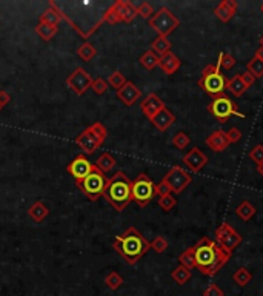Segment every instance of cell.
<instances>
[{"mask_svg":"<svg viewBox=\"0 0 263 296\" xmlns=\"http://www.w3.org/2000/svg\"><path fill=\"white\" fill-rule=\"evenodd\" d=\"M194 247L196 269L205 276H214L231 259V253L222 250L216 241L202 238Z\"/></svg>","mask_w":263,"mask_h":296,"instance_id":"cell-1","label":"cell"},{"mask_svg":"<svg viewBox=\"0 0 263 296\" xmlns=\"http://www.w3.org/2000/svg\"><path fill=\"white\" fill-rule=\"evenodd\" d=\"M113 247L126 264L135 265L151 249V242L146 241L145 236L135 227H130L122 234L115 236Z\"/></svg>","mask_w":263,"mask_h":296,"instance_id":"cell-2","label":"cell"},{"mask_svg":"<svg viewBox=\"0 0 263 296\" xmlns=\"http://www.w3.org/2000/svg\"><path fill=\"white\" fill-rule=\"evenodd\" d=\"M103 197L114 207L115 211H123L132 201V181H130L123 171H117L108 179Z\"/></svg>","mask_w":263,"mask_h":296,"instance_id":"cell-3","label":"cell"},{"mask_svg":"<svg viewBox=\"0 0 263 296\" xmlns=\"http://www.w3.org/2000/svg\"><path fill=\"white\" fill-rule=\"evenodd\" d=\"M228 81L229 79H226V76L222 73L217 63H209L202 70L197 85L205 93L216 97L220 94H225V90L228 88Z\"/></svg>","mask_w":263,"mask_h":296,"instance_id":"cell-4","label":"cell"},{"mask_svg":"<svg viewBox=\"0 0 263 296\" xmlns=\"http://www.w3.org/2000/svg\"><path fill=\"white\" fill-rule=\"evenodd\" d=\"M108 136V131L102 122H94L75 137V144L82 148L85 156L93 154L99 148Z\"/></svg>","mask_w":263,"mask_h":296,"instance_id":"cell-5","label":"cell"},{"mask_svg":"<svg viewBox=\"0 0 263 296\" xmlns=\"http://www.w3.org/2000/svg\"><path fill=\"white\" fill-rule=\"evenodd\" d=\"M77 187L82 190V193L88 197L90 201L95 202L97 199H100L105 193L106 185H108V179H106L105 173H102L97 167L94 165L93 171L88 174L83 181L75 182Z\"/></svg>","mask_w":263,"mask_h":296,"instance_id":"cell-6","label":"cell"},{"mask_svg":"<svg viewBox=\"0 0 263 296\" xmlns=\"http://www.w3.org/2000/svg\"><path fill=\"white\" fill-rule=\"evenodd\" d=\"M208 111L216 117L220 122H226L231 116H239V117H245V114L240 113L239 105L229 99L226 94H220L212 97L211 104L208 105Z\"/></svg>","mask_w":263,"mask_h":296,"instance_id":"cell-7","label":"cell"},{"mask_svg":"<svg viewBox=\"0 0 263 296\" xmlns=\"http://www.w3.org/2000/svg\"><path fill=\"white\" fill-rule=\"evenodd\" d=\"M148 25L154 29L155 33L162 37H168L175 28L180 25V21L177 16H174V13L169 8L163 6L160 8L157 13H154V16L150 19Z\"/></svg>","mask_w":263,"mask_h":296,"instance_id":"cell-8","label":"cell"},{"mask_svg":"<svg viewBox=\"0 0 263 296\" xmlns=\"http://www.w3.org/2000/svg\"><path fill=\"white\" fill-rule=\"evenodd\" d=\"M154 196H157L155 184L150 179L148 174L140 173L132 181V201L137 205H140L142 209H145V207L152 201Z\"/></svg>","mask_w":263,"mask_h":296,"instance_id":"cell-9","label":"cell"},{"mask_svg":"<svg viewBox=\"0 0 263 296\" xmlns=\"http://www.w3.org/2000/svg\"><path fill=\"white\" fill-rule=\"evenodd\" d=\"M242 236L239 232H236L228 222H223L217 227L216 230V242L222 250H225L226 253H231L237 249L242 244Z\"/></svg>","mask_w":263,"mask_h":296,"instance_id":"cell-10","label":"cell"},{"mask_svg":"<svg viewBox=\"0 0 263 296\" xmlns=\"http://www.w3.org/2000/svg\"><path fill=\"white\" fill-rule=\"evenodd\" d=\"M162 181L169 185L172 193L180 194L192 182V176L187 170H183L180 165H174L169 169V171L165 174Z\"/></svg>","mask_w":263,"mask_h":296,"instance_id":"cell-11","label":"cell"},{"mask_svg":"<svg viewBox=\"0 0 263 296\" xmlns=\"http://www.w3.org/2000/svg\"><path fill=\"white\" fill-rule=\"evenodd\" d=\"M93 81H94V79L91 77V74L88 73L85 68L79 66V68H75V70L70 76H68L66 85L70 86L75 94L82 96V94H85L91 88Z\"/></svg>","mask_w":263,"mask_h":296,"instance_id":"cell-12","label":"cell"},{"mask_svg":"<svg viewBox=\"0 0 263 296\" xmlns=\"http://www.w3.org/2000/svg\"><path fill=\"white\" fill-rule=\"evenodd\" d=\"M93 169H94V164H91V161L88 159L85 154H79L68 164L66 171L74 177L75 182H80L93 171Z\"/></svg>","mask_w":263,"mask_h":296,"instance_id":"cell-13","label":"cell"},{"mask_svg":"<svg viewBox=\"0 0 263 296\" xmlns=\"http://www.w3.org/2000/svg\"><path fill=\"white\" fill-rule=\"evenodd\" d=\"M208 156L205 154L199 147L192 148L189 153L183 156V164L188 167L192 173H199L205 165L208 164Z\"/></svg>","mask_w":263,"mask_h":296,"instance_id":"cell-14","label":"cell"},{"mask_svg":"<svg viewBox=\"0 0 263 296\" xmlns=\"http://www.w3.org/2000/svg\"><path fill=\"white\" fill-rule=\"evenodd\" d=\"M140 106H142L143 114L151 121L155 114H157L160 110H163V108H165V102H163L162 99H160L157 94H155V93H150V94L146 96L143 101H142Z\"/></svg>","mask_w":263,"mask_h":296,"instance_id":"cell-15","label":"cell"},{"mask_svg":"<svg viewBox=\"0 0 263 296\" xmlns=\"http://www.w3.org/2000/svg\"><path fill=\"white\" fill-rule=\"evenodd\" d=\"M140 96H142V91L139 90V86L130 81L117 91V97H119L126 106H132L140 99Z\"/></svg>","mask_w":263,"mask_h":296,"instance_id":"cell-16","label":"cell"},{"mask_svg":"<svg viewBox=\"0 0 263 296\" xmlns=\"http://www.w3.org/2000/svg\"><path fill=\"white\" fill-rule=\"evenodd\" d=\"M205 142H207L208 148H209V150H212L214 153L225 151L228 148V145H229L228 134H226V131H223V130H217V131L211 133Z\"/></svg>","mask_w":263,"mask_h":296,"instance_id":"cell-17","label":"cell"},{"mask_svg":"<svg viewBox=\"0 0 263 296\" xmlns=\"http://www.w3.org/2000/svg\"><path fill=\"white\" fill-rule=\"evenodd\" d=\"M237 13V2L236 0H222V2L214 8V14L217 16L220 22L226 23Z\"/></svg>","mask_w":263,"mask_h":296,"instance_id":"cell-18","label":"cell"},{"mask_svg":"<svg viewBox=\"0 0 263 296\" xmlns=\"http://www.w3.org/2000/svg\"><path fill=\"white\" fill-rule=\"evenodd\" d=\"M114 5H115L117 13L120 16V21L125 23L132 22L134 19L139 16L137 6H134L131 2H128V0H117V2H114Z\"/></svg>","mask_w":263,"mask_h":296,"instance_id":"cell-19","label":"cell"},{"mask_svg":"<svg viewBox=\"0 0 263 296\" xmlns=\"http://www.w3.org/2000/svg\"><path fill=\"white\" fill-rule=\"evenodd\" d=\"M174 122H175V116L168 110L167 106H165L163 110H160V111L151 119V124H152L155 128H157L159 131H167V130H169Z\"/></svg>","mask_w":263,"mask_h":296,"instance_id":"cell-20","label":"cell"},{"mask_svg":"<svg viewBox=\"0 0 263 296\" xmlns=\"http://www.w3.org/2000/svg\"><path fill=\"white\" fill-rule=\"evenodd\" d=\"M180 65H182L180 59L175 56L174 53H171V51L167 53L165 56H162L160 57V62H159L160 70L165 74H168V76H171V74H174L175 71H177L179 68H180Z\"/></svg>","mask_w":263,"mask_h":296,"instance_id":"cell-21","label":"cell"},{"mask_svg":"<svg viewBox=\"0 0 263 296\" xmlns=\"http://www.w3.org/2000/svg\"><path fill=\"white\" fill-rule=\"evenodd\" d=\"M62 21H63L62 13L58 11L56 6H53V5H50V8L45 9V11L40 14V19H38V22L46 23V25H51V26H57Z\"/></svg>","mask_w":263,"mask_h":296,"instance_id":"cell-22","label":"cell"},{"mask_svg":"<svg viewBox=\"0 0 263 296\" xmlns=\"http://www.w3.org/2000/svg\"><path fill=\"white\" fill-rule=\"evenodd\" d=\"M28 214H29V218H31L33 221H36V222H42V221L46 218V216L50 214V210H48V207H46L43 202L37 201V202H34L31 207H29Z\"/></svg>","mask_w":263,"mask_h":296,"instance_id":"cell-23","label":"cell"},{"mask_svg":"<svg viewBox=\"0 0 263 296\" xmlns=\"http://www.w3.org/2000/svg\"><path fill=\"white\" fill-rule=\"evenodd\" d=\"M256 213H257L256 207L252 205L249 201H242L239 204V207L236 209V214L239 216L242 221H245V222H248V221H251L252 218H254Z\"/></svg>","mask_w":263,"mask_h":296,"instance_id":"cell-24","label":"cell"},{"mask_svg":"<svg viewBox=\"0 0 263 296\" xmlns=\"http://www.w3.org/2000/svg\"><path fill=\"white\" fill-rule=\"evenodd\" d=\"M226 90H228L232 96L240 97V96H243V94L246 93L248 86L245 85V82L242 81L240 74H236L232 79H229V81H228V88H226Z\"/></svg>","mask_w":263,"mask_h":296,"instance_id":"cell-25","label":"cell"},{"mask_svg":"<svg viewBox=\"0 0 263 296\" xmlns=\"http://www.w3.org/2000/svg\"><path fill=\"white\" fill-rule=\"evenodd\" d=\"M139 62H140V65L145 68V70L151 71V70H154L155 66H159L160 57H159L157 54H155V53L152 51V49H148V51H145V53L140 56Z\"/></svg>","mask_w":263,"mask_h":296,"instance_id":"cell-26","label":"cell"},{"mask_svg":"<svg viewBox=\"0 0 263 296\" xmlns=\"http://www.w3.org/2000/svg\"><path fill=\"white\" fill-rule=\"evenodd\" d=\"M115 164H117V161H115V157L113 156V154H110V153H103V154H100L99 156V159L95 161V167L99 169L102 173H108V171H111L114 167H115Z\"/></svg>","mask_w":263,"mask_h":296,"instance_id":"cell-27","label":"cell"},{"mask_svg":"<svg viewBox=\"0 0 263 296\" xmlns=\"http://www.w3.org/2000/svg\"><path fill=\"white\" fill-rule=\"evenodd\" d=\"M151 49L152 51L157 54L159 57H162V56H165L167 53H169V49H171V42L168 41V37H162V36H159L155 41L151 43Z\"/></svg>","mask_w":263,"mask_h":296,"instance_id":"cell-28","label":"cell"},{"mask_svg":"<svg viewBox=\"0 0 263 296\" xmlns=\"http://www.w3.org/2000/svg\"><path fill=\"white\" fill-rule=\"evenodd\" d=\"M36 33H37L38 37L42 39V41L48 42V41H51V39L57 34V26H51V25H46V23L38 22L36 25Z\"/></svg>","mask_w":263,"mask_h":296,"instance_id":"cell-29","label":"cell"},{"mask_svg":"<svg viewBox=\"0 0 263 296\" xmlns=\"http://www.w3.org/2000/svg\"><path fill=\"white\" fill-rule=\"evenodd\" d=\"M232 279H234V282H236L237 285H240V287H246V285L252 279V273L246 267H240V269H237L236 272H234Z\"/></svg>","mask_w":263,"mask_h":296,"instance_id":"cell-30","label":"cell"},{"mask_svg":"<svg viewBox=\"0 0 263 296\" xmlns=\"http://www.w3.org/2000/svg\"><path fill=\"white\" fill-rule=\"evenodd\" d=\"M171 278L179 285H183V284H187L191 279V270L187 269V267H183V265H179V267H175L172 270Z\"/></svg>","mask_w":263,"mask_h":296,"instance_id":"cell-31","label":"cell"},{"mask_svg":"<svg viewBox=\"0 0 263 296\" xmlns=\"http://www.w3.org/2000/svg\"><path fill=\"white\" fill-rule=\"evenodd\" d=\"M246 71L251 73L256 79L259 77H263V59L254 56L251 59V61L246 63Z\"/></svg>","mask_w":263,"mask_h":296,"instance_id":"cell-32","label":"cell"},{"mask_svg":"<svg viewBox=\"0 0 263 296\" xmlns=\"http://www.w3.org/2000/svg\"><path fill=\"white\" fill-rule=\"evenodd\" d=\"M77 54H79V57L82 59V61L90 62V61H93V59L95 57L97 49H95L94 45H91L90 42H85L83 45L79 46V49H77Z\"/></svg>","mask_w":263,"mask_h":296,"instance_id":"cell-33","label":"cell"},{"mask_svg":"<svg viewBox=\"0 0 263 296\" xmlns=\"http://www.w3.org/2000/svg\"><path fill=\"white\" fill-rule=\"evenodd\" d=\"M179 261H180V265L183 267H187L189 270H192L196 267V258H194V247H189V249L185 250L180 256H179Z\"/></svg>","mask_w":263,"mask_h":296,"instance_id":"cell-34","label":"cell"},{"mask_svg":"<svg viewBox=\"0 0 263 296\" xmlns=\"http://www.w3.org/2000/svg\"><path fill=\"white\" fill-rule=\"evenodd\" d=\"M237 63V61L234 59V56L228 54V53H220L219 59H217V65L220 66V70L229 71L231 68H234V65Z\"/></svg>","mask_w":263,"mask_h":296,"instance_id":"cell-35","label":"cell"},{"mask_svg":"<svg viewBox=\"0 0 263 296\" xmlns=\"http://www.w3.org/2000/svg\"><path fill=\"white\" fill-rule=\"evenodd\" d=\"M103 22H105V23H110V25H117V23L122 22V21H120V16H119V13H117V9H115V5H114V3L110 5L108 8L105 9Z\"/></svg>","mask_w":263,"mask_h":296,"instance_id":"cell-36","label":"cell"},{"mask_svg":"<svg viewBox=\"0 0 263 296\" xmlns=\"http://www.w3.org/2000/svg\"><path fill=\"white\" fill-rule=\"evenodd\" d=\"M126 82H128V81H126L125 76H123L120 71H114V73L108 77V85H110L111 88H114L115 91H119Z\"/></svg>","mask_w":263,"mask_h":296,"instance_id":"cell-37","label":"cell"},{"mask_svg":"<svg viewBox=\"0 0 263 296\" xmlns=\"http://www.w3.org/2000/svg\"><path fill=\"white\" fill-rule=\"evenodd\" d=\"M191 142V137L185 133V131H179L175 133L174 137H172V145L175 148H179V150H183V148H187Z\"/></svg>","mask_w":263,"mask_h":296,"instance_id":"cell-38","label":"cell"},{"mask_svg":"<svg viewBox=\"0 0 263 296\" xmlns=\"http://www.w3.org/2000/svg\"><path fill=\"white\" fill-rule=\"evenodd\" d=\"M105 284L108 285L111 290H117V289H119L120 285L123 284V278H122V276L117 273V272H111V273L106 275Z\"/></svg>","mask_w":263,"mask_h":296,"instance_id":"cell-39","label":"cell"},{"mask_svg":"<svg viewBox=\"0 0 263 296\" xmlns=\"http://www.w3.org/2000/svg\"><path fill=\"white\" fill-rule=\"evenodd\" d=\"M151 249L155 252V253H165L168 249V241L163 238V236H155L151 242Z\"/></svg>","mask_w":263,"mask_h":296,"instance_id":"cell-40","label":"cell"},{"mask_svg":"<svg viewBox=\"0 0 263 296\" xmlns=\"http://www.w3.org/2000/svg\"><path fill=\"white\" fill-rule=\"evenodd\" d=\"M175 204H177V199L172 196V194H168V196H163V197H159V207L165 211H171Z\"/></svg>","mask_w":263,"mask_h":296,"instance_id":"cell-41","label":"cell"},{"mask_svg":"<svg viewBox=\"0 0 263 296\" xmlns=\"http://www.w3.org/2000/svg\"><path fill=\"white\" fill-rule=\"evenodd\" d=\"M108 81H105V79L102 77H97L93 81V85H91V90L95 93V94H103L106 93V90H108Z\"/></svg>","mask_w":263,"mask_h":296,"instance_id":"cell-42","label":"cell"},{"mask_svg":"<svg viewBox=\"0 0 263 296\" xmlns=\"http://www.w3.org/2000/svg\"><path fill=\"white\" fill-rule=\"evenodd\" d=\"M249 159L254 161L257 165L263 164V145H262V144L256 145V147L249 151Z\"/></svg>","mask_w":263,"mask_h":296,"instance_id":"cell-43","label":"cell"},{"mask_svg":"<svg viewBox=\"0 0 263 296\" xmlns=\"http://www.w3.org/2000/svg\"><path fill=\"white\" fill-rule=\"evenodd\" d=\"M137 13H139V16L140 17H143V19H151L154 14V9H152V5L151 3H148V2H143V3H140V6H137Z\"/></svg>","mask_w":263,"mask_h":296,"instance_id":"cell-44","label":"cell"},{"mask_svg":"<svg viewBox=\"0 0 263 296\" xmlns=\"http://www.w3.org/2000/svg\"><path fill=\"white\" fill-rule=\"evenodd\" d=\"M203 296H225V293H223V290L217 284H209L208 287L205 289Z\"/></svg>","mask_w":263,"mask_h":296,"instance_id":"cell-45","label":"cell"},{"mask_svg":"<svg viewBox=\"0 0 263 296\" xmlns=\"http://www.w3.org/2000/svg\"><path fill=\"white\" fill-rule=\"evenodd\" d=\"M155 191H157V196L159 197H163V196H168V194H172L169 185L167 182L160 181L159 184H155Z\"/></svg>","mask_w":263,"mask_h":296,"instance_id":"cell-46","label":"cell"},{"mask_svg":"<svg viewBox=\"0 0 263 296\" xmlns=\"http://www.w3.org/2000/svg\"><path fill=\"white\" fill-rule=\"evenodd\" d=\"M226 134H228L229 144H236V142H239L242 139V131L239 130V128H236V127L229 128V130L226 131Z\"/></svg>","mask_w":263,"mask_h":296,"instance_id":"cell-47","label":"cell"},{"mask_svg":"<svg viewBox=\"0 0 263 296\" xmlns=\"http://www.w3.org/2000/svg\"><path fill=\"white\" fill-rule=\"evenodd\" d=\"M240 77H242V81L245 82V85H246L248 88H251L252 85H254V82H256V77L252 76L251 73H248V71L242 73V74H240Z\"/></svg>","mask_w":263,"mask_h":296,"instance_id":"cell-48","label":"cell"},{"mask_svg":"<svg viewBox=\"0 0 263 296\" xmlns=\"http://www.w3.org/2000/svg\"><path fill=\"white\" fill-rule=\"evenodd\" d=\"M9 102H11V96H9L6 91H0V105L2 106H5V105H8Z\"/></svg>","mask_w":263,"mask_h":296,"instance_id":"cell-49","label":"cell"},{"mask_svg":"<svg viewBox=\"0 0 263 296\" xmlns=\"http://www.w3.org/2000/svg\"><path fill=\"white\" fill-rule=\"evenodd\" d=\"M256 56L257 57H260V59H263V48L260 46L259 49H257V51H256Z\"/></svg>","mask_w":263,"mask_h":296,"instance_id":"cell-50","label":"cell"},{"mask_svg":"<svg viewBox=\"0 0 263 296\" xmlns=\"http://www.w3.org/2000/svg\"><path fill=\"white\" fill-rule=\"evenodd\" d=\"M257 171H259V173H260V176L263 177V164L257 165Z\"/></svg>","mask_w":263,"mask_h":296,"instance_id":"cell-51","label":"cell"},{"mask_svg":"<svg viewBox=\"0 0 263 296\" xmlns=\"http://www.w3.org/2000/svg\"><path fill=\"white\" fill-rule=\"evenodd\" d=\"M260 46H262V48H263V36H262V37H260Z\"/></svg>","mask_w":263,"mask_h":296,"instance_id":"cell-52","label":"cell"},{"mask_svg":"<svg viewBox=\"0 0 263 296\" xmlns=\"http://www.w3.org/2000/svg\"><path fill=\"white\" fill-rule=\"evenodd\" d=\"M260 11H262V13H263V3H262V5H260Z\"/></svg>","mask_w":263,"mask_h":296,"instance_id":"cell-53","label":"cell"},{"mask_svg":"<svg viewBox=\"0 0 263 296\" xmlns=\"http://www.w3.org/2000/svg\"><path fill=\"white\" fill-rule=\"evenodd\" d=\"M2 108H3V106H2V105H0V111H2Z\"/></svg>","mask_w":263,"mask_h":296,"instance_id":"cell-54","label":"cell"}]
</instances>
